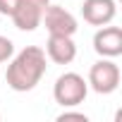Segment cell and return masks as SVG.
<instances>
[{
  "label": "cell",
  "instance_id": "5",
  "mask_svg": "<svg viewBox=\"0 0 122 122\" xmlns=\"http://www.w3.org/2000/svg\"><path fill=\"white\" fill-rule=\"evenodd\" d=\"M41 24L46 26L48 34H62V36H74L79 24H77V17L65 10V7H60V5H48L46 12H43V19Z\"/></svg>",
  "mask_w": 122,
  "mask_h": 122
},
{
  "label": "cell",
  "instance_id": "3",
  "mask_svg": "<svg viewBox=\"0 0 122 122\" xmlns=\"http://www.w3.org/2000/svg\"><path fill=\"white\" fill-rule=\"evenodd\" d=\"M120 77H122V74H120V67H117L115 60H112V57H101L98 62L91 65L86 84H89V89H93L96 93L108 96V93L117 91Z\"/></svg>",
  "mask_w": 122,
  "mask_h": 122
},
{
  "label": "cell",
  "instance_id": "4",
  "mask_svg": "<svg viewBox=\"0 0 122 122\" xmlns=\"http://www.w3.org/2000/svg\"><path fill=\"white\" fill-rule=\"evenodd\" d=\"M48 5H50V0H19L10 17L19 31H34L41 26V19Z\"/></svg>",
  "mask_w": 122,
  "mask_h": 122
},
{
  "label": "cell",
  "instance_id": "9",
  "mask_svg": "<svg viewBox=\"0 0 122 122\" xmlns=\"http://www.w3.org/2000/svg\"><path fill=\"white\" fill-rule=\"evenodd\" d=\"M12 55H15V43H12L7 36H0V65L7 62Z\"/></svg>",
  "mask_w": 122,
  "mask_h": 122
},
{
  "label": "cell",
  "instance_id": "2",
  "mask_svg": "<svg viewBox=\"0 0 122 122\" xmlns=\"http://www.w3.org/2000/svg\"><path fill=\"white\" fill-rule=\"evenodd\" d=\"M86 96H89V84L77 72L60 74L55 79V84H53V98L62 108H77L79 103L86 101Z\"/></svg>",
  "mask_w": 122,
  "mask_h": 122
},
{
  "label": "cell",
  "instance_id": "7",
  "mask_svg": "<svg viewBox=\"0 0 122 122\" xmlns=\"http://www.w3.org/2000/svg\"><path fill=\"white\" fill-rule=\"evenodd\" d=\"M115 15H117V3L115 0H84L81 3V17L91 26L112 24Z\"/></svg>",
  "mask_w": 122,
  "mask_h": 122
},
{
  "label": "cell",
  "instance_id": "8",
  "mask_svg": "<svg viewBox=\"0 0 122 122\" xmlns=\"http://www.w3.org/2000/svg\"><path fill=\"white\" fill-rule=\"evenodd\" d=\"M46 57L53 60L55 65H70V62H74V57H77V43H74V36L48 34Z\"/></svg>",
  "mask_w": 122,
  "mask_h": 122
},
{
  "label": "cell",
  "instance_id": "11",
  "mask_svg": "<svg viewBox=\"0 0 122 122\" xmlns=\"http://www.w3.org/2000/svg\"><path fill=\"white\" fill-rule=\"evenodd\" d=\"M17 3L19 0H0V15H12L15 12V7H17Z\"/></svg>",
  "mask_w": 122,
  "mask_h": 122
},
{
  "label": "cell",
  "instance_id": "10",
  "mask_svg": "<svg viewBox=\"0 0 122 122\" xmlns=\"http://www.w3.org/2000/svg\"><path fill=\"white\" fill-rule=\"evenodd\" d=\"M67 120H79V122H86L89 117L84 112H72V110H65V112H60L57 115V122H67Z\"/></svg>",
  "mask_w": 122,
  "mask_h": 122
},
{
  "label": "cell",
  "instance_id": "1",
  "mask_svg": "<svg viewBox=\"0 0 122 122\" xmlns=\"http://www.w3.org/2000/svg\"><path fill=\"white\" fill-rule=\"evenodd\" d=\"M46 70H48L46 50L38 48V46H26L17 55L10 57L5 81H7V86L12 91L26 93V91H31V89L38 86V81L43 79Z\"/></svg>",
  "mask_w": 122,
  "mask_h": 122
},
{
  "label": "cell",
  "instance_id": "6",
  "mask_svg": "<svg viewBox=\"0 0 122 122\" xmlns=\"http://www.w3.org/2000/svg\"><path fill=\"white\" fill-rule=\"evenodd\" d=\"M93 50L101 57H120L122 55V29L105 24L98 26V31L93 34Z\"/></svg>",
  "mask_w": 122,
  "mask_h": 122
}]
</instances>
